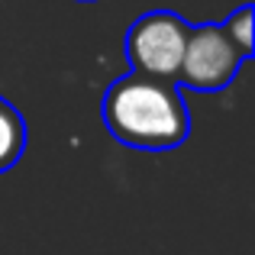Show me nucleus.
<instances>
[{"instance_id":"nucleus-3","label":"nucleus","mask_w":255,"mask_h":255,"mask_svg":"<svg viewBox=\"0 0 255 255\" xmlns=\"http://www.w3.org/2000/svg\"><path fill=\"white\" fill-rule=\"evenodd\" d=\"M239 68H243V58L223 36L220 23H200L191 26L174 84L200 94H217L236 81Z\"/></svg>"},{"instance_id":"nucleus-4","label":"nucleus","mask_w":255,"mask_h":255,"mask_svg":"<svg viewBox=\"0 0 255 255\" xmlns=\"http://www.w3.org/2000/svg\"><path fill=\"white\" fill-rule=\"evenodd\" d=\"M26 120L10 100L0 94V174L10 171L26 152Z\"/></svg>"},{"instance_id":"nucleus-1","label":"nucleus","mask_w":255,"mask_h":255,"mask_svg":"<svg viewBox=\"0 0 255 255\" xmlns=\"http://www.w3.org/2000/svg\"><path fill=\"white\" fill-rule=\"evenodd\" d=\"M100 117L117 142L142 152L178 149L191 136V113L181 87L139 71H126L107 87Z\"/></svg>"},{"instance_id":"nucleus-2","label":"nucleus","mask_w":255,"mask_h":255,"mask_svg":"<svg viewBox=\"0 0 255 255\" xmlns=\"http://www.w3.org/2000/svg\"><path fill=\"white\" fill-rule=\"evenodd\" d=\"M191 23L171 10H149L126 29L123 49L129 58V71L174 81L181 55H184Z\"/></svg>"},{"instance_id":"nucleus-6","label":"nucleus","mask_w":255,"mask_h":255,"mask_svg":"<svg viewBox=\"0 0 255 255\" xmlns=\"http://www.w3.org/2000/svg\"><path fill=\"white\" fill-rule=\"evenodd\" d=\"M81 3H94V0H81Z\"/></svg>"},{"instance_id":"nucleus-5","label":"nucleus","mask_w":255,"mask_h":255,"mask_svg":"<svg viewBox=\"0 0 255 255\" xmlns=\"http://www.w3.org/2000/svg\"><path fill=\"white\" fill-rule=\"evenodd\" d=\"M220 29H223V36L230 39L233 49L239 52V58L249 62L252 49H255V10H252V3H243L239 10H233L230 16L220 23Z\"/></svg>"}]
</instances>
